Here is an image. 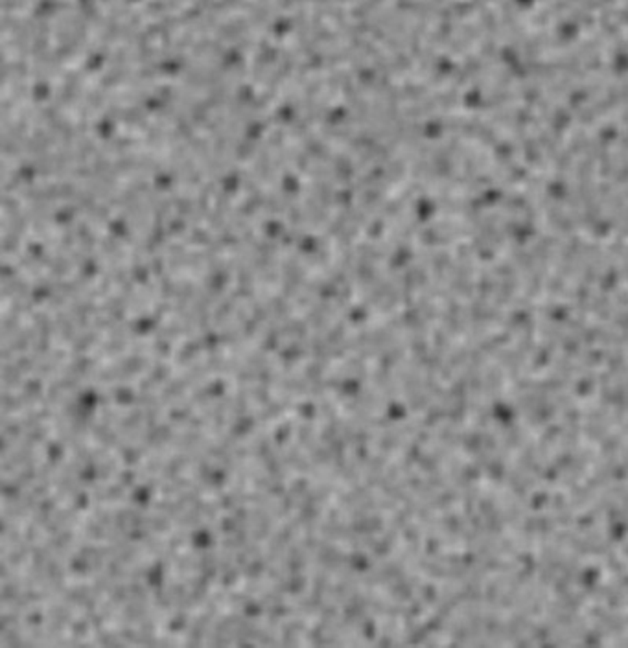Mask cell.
Returning <instances> with one entry per match:
<instances>
[{
	"instance_id": "1",
	"label": "cell",
	"mask_w": 628,
	"mask_h": 648,
	"mask_svg": "<svg viewBox=\"0 0 628 648\" xmlns=\"http://www.w3.org/2000/svg\"><path fill=\"white\" fill-rule=\"evenodd\" d=\"M275 392L280 396H289L295 400L300 398H310L311 383L304 377V374L299 371H282L278 374V379L275 383Z\"/></svg>"
},
{
	"instance_id": "2",
	"label": "cell",
	"mask_w": 628,
	"mask_h": 648,
	"mask_svg": "<svg viewBox=\"0 0 628 648\" xmlns=\"http://www.w3.org/2000/svg\"><path fill=\"white\" fill-rule=\"evenodd\" d=\"M90 492H93L94 503H98V505H111V507L128 503V497H130V490L125 488L118 479L96 484V486L90 488Z\"/></svg>"
},
{
	"instance_id": "3",
	"label": "cell",
	"mask_w": 628,
	"mask_h": 648,
	"mask_svg": "<svg viewBox=\"0 0 628 648\" xmlns=\"http://www.w3.org/2000/svg\"><path fill=\"white\" fill-rule=\"evenodd\" d=\"M205 356V348L201 342V337H186L182 341L177 342L176 353H173V365L177 366V371H181L184 366L192 365L197 360H201Z\"/></svg>"
},
{
	"instance_id": "4",
	"label": "cell",
	"mask_w": 628,
	"mask_h": 648,
	"mask_svg": "<svg viewBox=\"0 0 628 648\" xmlns=\"http://www.w3.org/2000/svg\"><path fill=\"white\" fill-rule=\"evenodd\" d=\"M219 532L212 523H203L200 527H195L194 530H190L188 534V547L195 551V553H203V551H210V549H217L219 545Z\"/></svg>"
},
{
	"instance_id": "5",
	"label": "cell",
	"mask_w": 628,
	"mask_h": 648,
	"mask_svg": "<svg viewBox=\"0 0 628 648\" xmlns=\"http://www.w3.org/2000/svg\"><path fill=\"white\" fill-rule=\"evenodd\" d=\"M262 429L260 420L256 416V411L245 412V414H238L232 416L229 424V433L234 436L236 440H249L251 436H254L258 431Z\"/></svg>"
},
{
	"instance_id": "6",
	"label": "cell",
	"mask_w": 628,
	"mask_h": 648,
	"mask_svg": "<svg viewBox=\"0 0 628 648\" xmlns=\"http://www.w3.org/2000/svg\"><path fill=\"white\" fill-rule=\"evenodd\" d=\"M194 613L195 612H190V610H184V608H176L173 612H170L168 615H166L165 625H162V632L177 637V639H182L184 634L188 632V628H190V623H192Z\"/></svg>"
},
{
	"instance_id": "7",
	"label": "cell",
	"mask_w": 628,
	"mask_h": 648,
	"mask_svg": "<svg viewBox=\"0 0 628 648\" xmlns=\"http://www.w3.org/2000/svg\"><path fill=\"white\" fill-rule=\"evenodd\" d=\"M41 451H43V462L50 466V468H53L56 471H58L59 468L63 466V462L71 457L69 446H67L63 440H59L58 436L48 438V442L43 446Z\"/></svg>"
},
{
	"instance_id": "8",
	"label": "cell",
	"mask_w": 628,
	"mask_h": 648,
	"mask_svg": "<svg viewBox=\"0 0 628 648\" xmlns=\"http://www.w3.org/2000/svg\"><path fill=\"white\" fill-rule=\"evenodd\" d=\"M90 595H93V589H90L88 580H71V584L67 586L63 595H61V601L67 602L69 606L76 608L80 612Z\"/></svg>"
},
{
	"instance_id": "9",
	"label": "cell",
	"mask_w": 628,
	"mask_h": 648,
	"mask_svg": "<svg viewBox=\"0 0 628 648\" xmlns=\"http://www.w3.org/2000/svg\"><path fill=\"white\" fill-rule=\"evenodd\" d=\"M109 392V400L120 409H130V407L136 406L138 400V390H136L135 383H117L112 387H107Z\"/></svg>"
},
{
	"instance_id": "10",
	"label": "cell",
	"mask_w": 628,
	"mask_h": 648,
	"mask_svg": "<svg viewBox=\"0 0 628 648\" xmlns=\"http://www.w3.org/2000/svg\"><path fill=\"white\" fill-rule=\"evenodd\" d=\"M297 422L299 420L295 419L293 414L291 416H286V419H282L280 422H276L275 425H271V438L275 442V446L278 449L288 448L289 444L295 440V429H297Z\"/></svg>"
},
{
	"instance_id": "11",
	"label": "cell",
	"mask_w": 628,
	"mask_h": 648,
	"mask_svg": "<svg viewBox=\"0 0 628 648\" xmlns=\"http://www.w3.org/2000/svg\"><path fill=\"white\" fill-rule=\"evenodd\" d=\"M177 374V366L173 365V361L165 360H153L149 369L146 372V377L155 385V389L159 390L160 387H165L166 383L170 382L171 377Z\"/></svg>"
},
{
	"instance_id": "12",
	"label": "cell",
	"mask_w": 628,
	"mask_h": 648,
	"mask_svg": "<svg viewBox=\"0 0 628 648\" xmlns=\"http://www.w3.org/2000/svg\"><path fill=\"white\" fill-rule=\"evenodd\" d=\"M197 411H200V409H195V407L192 406V401L186 398V400H181L166 407L165 419L168 420V422H171L176 427H184Z\"/></svg>"
},
{
	"instance_id": "13",
	"label": "cell",
	"mask_w": 628,
	"mask_h": 648,
	"mask_svg": "<svg viewBox=\"0 0 628 648\" xmlns=\"http://www.w3.org/2000/svg\"><path fill=\"white\" fill-rule=\"evenodd\" d=\"M67 569H69V575H71L72 580H88L94 575L90 558L80 553L77 549L67 558Z\"/></svg>"
},
{
	"instance_id": "14",
	"label": "cell",
	"mask_w": 628,
	"mask_h": 648,
	"mask_svg": "<svg viewBox=\"0 0 628 648\" xmlns=\"http://www.w3.org/2000/svg\"><path fill=\"white\" fill-rule=\"evenodd\" d=\"M0 407H2V416H19L26 409H29L28 401L24 400L21 390L6 389H2V395H0Z\"/></svg>"
},
{
	"instance_id": "15",
	"label": "cell",
	"mask_w": 628,
	"mask_h": 648,
	"mask_svg": "<svg viewBox=\"0 0 628 648\" xmlns=\"http://www.w3.org/2000/svg\"><path fill=\"white\" fill-rule=\"evenodd\" d=\"M47 379L37 374H32L24 379L23 387H21V395L24 396V400L28 401V407L39 406L47 389Z\"/></svg>"
},
{
	"instance_id": "16",
	"label": "cell",
	"mask_w": 628,
	"mask_h": 648,
	"mask_svg": "<svg viewBox=\"0 0 628 648\" xmlns=\"http://www.w3.org/2000/svg\"><path fill=\"white\" fill-rule=\"evenodd\" d=\"M118 457L122 460V466H133L138 468L142 460L146 459L147 451L141 442H122V446L117 449Z\"/></svg>"
},
{
	"instance_id": "17",
	"label": "cell",
	"mask_w": 628,
	"mask_h": 648,
	"mask_svg": "<svg viewBox=\"0 0 628 648\" xmlns=\"http://www.w3.org/2000/svg\"><path fill=\"white\" fill-rule=\"evenodd\" d=\"M293 416L299 422H315L319 424L321 419V409H319V401L313 398H300L295 401Z\"/></svg>"
},
{
	"instance_id": "18",
	"label": "cell",
	"mask_w": 628,
	"mask_h": 648,
	"mask_svg": "<svg viewBox=\"0 0 628 648\" xmlns=\"http://www.w3.org/2000/svg\"><path fill=\"white\" fill-rule=\"evenodd\" d=\"M293 442L308 451L315 442H319V424H315V422H297Z\"/></svg>"
},
{
	"instance_id": "19",
	"label": "cell",
	"mask_w": 628,
	"mask_h": 648,
	"mask_svg": "<svg viewBox=\"0 0 628 648\" xmlns=\"http://www.w3.org/2000/svg\"><path fill=\"white\" fill-rule=\"evenodd\" d=\"M269 560L265 556V553H260L256 556L247 562L241 573H243V580H265V573L269 569Z\"/></svg>"
},
{
	"instance_id": "20",
	"label": "cell",
	"mask_w": 628,
	"mask_h": 648,
	"mask_svg": "<svg viewBox=\"0 0 628 648\" xmlns=\"http://www.w3.org/2000/svg\"><path fill=\"white\" fill-rule=\"evenodd\" d=\"M146 525L149 532L153 534H159V536H168L171 530L176 529V523H173V519L165 516V514L157 512V510H147V519Z\"/></svg>"
},
{
	"instance_id": "21",
	"label": "cell",
	"mask_w": 628,
	"mask_h": 648,
	"mask_svg": "<svg viewBox=\"0 0 628 648\" xmlns=\"http://www.w3.org/2000/svg\"><path fill=\"white\" fill-rule=\"evenodd\" d=\"M28 376H24L23 371L19 369L13 361L10 363H2V389L6 390H21L24 379Z\"/></svg>"
},
{
	"instance_id": "22",
	"label": "cell",
	"mask_w": 628,
	"mask_h": 648,
	"mask_svg": "<svg viewBox=\"0 0 628 648\" xmlns=\"http://www.w3.org/2000/svg\"><path fill=\"white\" fill-rule=\"evenodd\" d=\"M48 623V610L47 604H37V606L28 608L23 613V626L26 630H37L45 628Z\"/></svg>"
},
{
	"instance_id": "23",
	"label": "cell",
	"mask_w": 628,
	"mask_h": 648,
	"mask_svg": "<svg viewBox=\"0 0 628 648\" xmlns=\"http://www.w3.org/2000/svg\"><path fill=\"white\" fill-rule=\"evenodd\" d=\"M0 433L4 438H10L13 442H21L24 438L26 427H24L21 414L19 416H2L0 420Z\"/></svg>"
},
{
	"instance_id": "24",
	"label": "cell",
	"mask_w": 628,
	"mask_h": 648,
	"mask_svg": "<svg viewBox=\"0 0 628 648\" xmlns=\"http://www.w3.org/2000/svg\"><path fill=\"white\" fill-rule=\"evenodd\" d=\"M308 455H310V459L313 464L321 468V470H328L330 466L334 464V455H332V449L323 444V442L319 440L315 442L310 449H308Z\"/></svg>"
},
{
	"instance_id": "25",
	"label": "cell",
	"mask_w": 628,
	"mask_h": 648,
	"mask_svg": "<svg viewBox=\"0 0 628 648\" xmlns=\"http://www.w3.org/2000/svg\"><path fill=\"white\" fill-rule=\"evenodd\" d=\"M93 645H98V647H118V645H123V643L120 634H118L117 626L109 625L106 628H101V630L94 632Z\"/></svg>"
},
{
	"instance_id": "26",
	"label": "cell",
	"mask_w": 628,
	"mask_h": 648,
	"mask_svg": "<svg viewBox=\"0 0 628 648\" xmlns=\"http://www.w3.org/2000/svg\"><path fill=\"white\" fill-rule=\"evenodd\" d=\"M67 503H71L72 507L76 508L77 512L82 514V516H87V514L90 512L93 505H94L93 492H90V488L80 486V488L74 492V495H72L71 499L67 501Z\"/></svg>"
},
{
	"instance_id": "27",
	"label": "cell",
	"mask_w": 628,
	"mask_h": 648,
	"mask_svg": "<svg viewBox=\"0 0 628 648\" xmlns=\"http://www.w3.org/2000/svg\"><path fill=\"white\" fill-rule=\"evenodd\" d=\"M311 486H313V479L310 475H304V473H293L288 481V492L299 501L310 492Z\"/></svg>"
},
{
	"instance_id": "28",
	"label": "cell",
	"mask_w": 628,
	"mask_h": 648,
	"mask_svg": "<svg viewBox=\"0 0 628 648\" xmlns=\"http://www.w3.org/2000/svg\"><path fill=\"white\" fill-rule=\"evenodd\" d=\"M24 492H26V490L13 477H2V486H0L2 503H15V501L23 497Z\"/></svg>"
},
{
	"instance_id": "29",
	"label": "cell",
	"mask_w": 628,
	"mask_h": 648,
	"mask_svg": "<svg viewBox=\"0 0 628 648\" xmlns=\"http://www.w3.org/2000/svg\"><path fill=\"white\" fill-rule=\"evenodd\" d=\"M240 612L243 613L247 619H251V621H264L267 606H265V602L262 601L260 597H251V599L240 608Z\"/></svg>"
},
{
	"instance_id": "30",
	"label": "cell",
	"mask_w": 628,
	"mask_h": 648,
	"mask_svg": "<svg viewBox=\"0 0 628 648\" xmlns=\"http://www.w3.org/2000/svg\"><path fill=\"white\" fill-rule=\"evenodd\" d=\"M275 389H271V387H265V385H260V383L251 385V400H253L254 409H260V407L271 403L275 400Z\"/></svg>"
},
{
	"instance_id": "31",
	"label": "cell",
	"mask_w": 628,
	"mask_h": 648,
	"mask_svg": "<svg viewBox=\"0 0 628 648\" xmlns=\"http://www.w3.org/2000/svg\"><path fill=\"white\" fill-rule=\"evenodd\" d=\"M106 599H107V601H111L112 604H114V606L122 608L123 604H125V602H128V601H130V599H131V595H130V584H128V580H123V582H117V584H114V586H112V588H111V591L107 593Z\"/></svg>"
}]
</instances>
